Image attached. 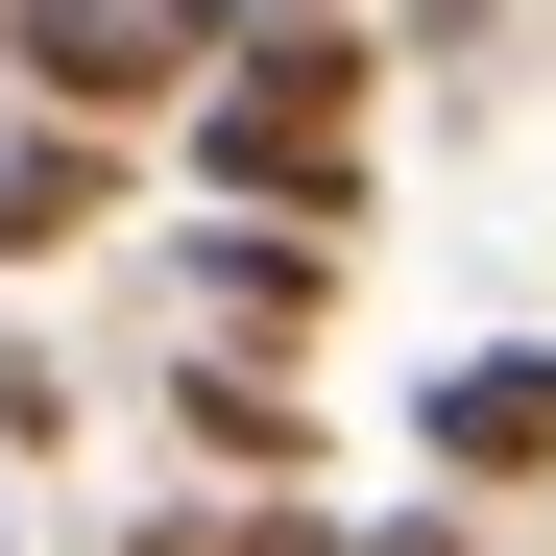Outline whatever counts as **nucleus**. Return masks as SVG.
Wrapping results in <instances>:
<instances>
[{"label":"nucleus","mask_w":556,"mask_h":556,"mask_svg":"<svg viewBox=\"0 0 556 556\" xmlns=\"http://www.w3.org/2000/svg\"><path fill=\"white\" fill-rule=\"evenodd\" d=\"M169 146H194V194H266V218L339 242V194H363V25H242L169 98Z\"/></svg>","instance_id":"f257e3e1"},{"label":"nucleus","mask_w":556,"mask_h":556,"mask_svg":"<svg viewBox=\"0 0 556 556\" xmlns=\"http://www.w3.org/2000/svg\"><path fill=\"white\" fill-rule=\"evenodd\" d=\"M0 49L49 73V122H169V98L218 73L194 0H0Z\"/></svg>","instance_id":"f03ea898"},{"label":"nucleus","mask_w":556,"mask_h":556,"mask_svg":"<svg viewBox=\"0 0 556 556\" xmlns=\"http://www.w3.org/2000/svg\"><path fill=\"white\" fill-rule=\"evenodd\" d=\"M194 315H218L242 363H291V339L339 315V242H315V218H218V242H194Z\"/></svg>","instance_id":"7ed1b4c3"},{"label":"nucleus","mask_w":556,"mask_h":556,"mask_svg":"<svg viewBox=\"0 0 556 556\" xmlns=\"http://www.w3.org/2000/svg\"><path fill=\"white\" fill-rule=\"evenodd\" d=\"M435 459H459V484H532V459H556V363H459V388H435Z\"/></svg>","instance_id":"20e7f679"},{"label":"nucleus","mask_w":556,"mask_h":556,"mask_svg":"<svg viewBox=\"0 0 556 556\" xmlns=\"http://www.w3.org/2000/svg\"><path fill=\"white\" fill-rule=\"evenodd\" d=\"M169 412H194V459H291V363L218 339V363H169Z\"/></svg>","instance_id":"39448f33"},{"label":"nucleus","mask_w":556,"mask_h":556,"mask_svg":"<svg viewBox=\"0 0 556 556\" xmlns=\"http://www.w3.org/2000/svg\"><path fill=\"white\" fill-rule=\"evenodd\" d=\"M98 194H122V169L73 146V122H49V146H0V266H25V242H73V218H98Z\"/></svg>","instance_id":"423d86ee"},{"label":"nucleus","mask_w":556,"mask_h":556,"mask_svg":"<svg viewBox=\"0 0 556 556\" xmlns=\"http://www.w3.org/2000/svg\"><path fill=\"white\" fill-rule=\"evenodd\" d=\"M218 556H339V508H242V532H218Z\"/></svg>","instance_id":"0eeeda50"},{"label":"nucleus","mask_w":556,"mask_h":556,"mask_svg":"<svg viewBox=\"0 0 556 556\" xmlns=\"http://www.w3.org/2000/svg\"><path fill=\"white\" fill-rule=\"evenodd\" d=\"M339 556H459V508H388V532H339Z\"/></svg>","instance_id":"6e6552de"},{"label":"nucleus","mask_w":556,"mask_h":556,"mask_svg":"<svg viewBox=\"0 0 556 556\" xmlns=\"http://www.w3.org/2000/svg\"><path fill=\"white\" fill-rule=\"evenodd\" d=\"M194 25H218V49H242V25H339V0H194Z\"/></svg>","instance_id":"1a4fd4ad"},{"label":"nucleus","mask_w":556,"mask_h":556,"mask_svg":"<svg viewBox=\"0 0 556 556\" xmlns=\"http://www.w3.org/2000/svg\"><path fill=\"white\" fill-rule=\"evenodd\" d=\"M0 556H25V532H0Z\"/></svg>","instance_id":"9d476101"}]
</instances>
